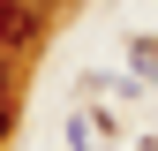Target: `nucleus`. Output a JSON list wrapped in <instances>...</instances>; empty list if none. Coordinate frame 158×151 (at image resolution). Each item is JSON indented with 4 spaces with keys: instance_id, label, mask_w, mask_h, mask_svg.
<instances>
[{
    "instance_id": "nucleus-1",
    "label": "nucleus",
    "mask_w": 158,
    "mask_h": 151,
    "mask_svg": "<svg viewBox=\"0 0 158 151\" xmlns=\"http://www.w3.org/2000/svg\"><path fill=\"white\" fill-rule=\"evenodd\" d=\"M38 30H45V8L38 0H0V53L38 45Z\"/></svg>"
},
{
    "instance_id": "nucleus-2",
    "label": "nucleus",
    "mask_w": 158,
    "mask_h": 151,
    "mask_svg": "<svg viewBox=\"0 0 158 151\" xmlns=\"http://www.w3.org/2000/svg\"><path fill=\"white\" fill-rule=\"evenodd\" d=\"M68 151H106V113H75L68 121Z\"/></svg>"
},
{
    "instance_id": "nucleus-3",
    "label": "nucleus",
    "mask_w": 158,
    "mask_h": 151,
    "mask_svg": "<svg viewBox=\"0 0 158 151\" xmlns=\"http://www.w3.org/2000/svg\"><path fill=\"white\" fill-rule=\"evenodd\" d=\"M128 68L143 76V83H158V38H135V45H128Z\"/></svg>"
},
{
    "instance_id": "nucleus-4",
    "label": "nucleus",
    "mask_w": 158,
    "mask_h": 151,
    "mask_svg": "<svg viewBox=\"0 0 158 151\" xmlns=\"http://www.w3.org/2000/svg\"><path fill=\"white\" fill-rule=\"evenodd\" d=\"M8 128H15V106H8V91H0V144H8Z\"/></svg>"
},
{
    "instance_id": "nucleus-5",
    "label": "nucleus",
    "mask_w": 158,
    "mask_h": 151,
    "mask_svg": "<svg viewBox=\"0 0 158 151\" xmlns=\"http://www.w3.org/2000/svg\"><path fill=\"white\" fill-rule=\"evenodd\" d=\"M0 91H8V68H0Z\"/></svg>"
}]
</instances>
